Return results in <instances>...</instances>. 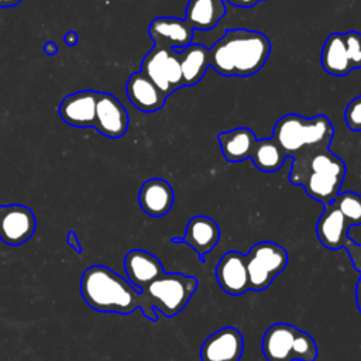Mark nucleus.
I'll list each match as a JSON object with an SVG mask.
<instances>
[{
  "mask_svg": "<svg viewBox=\"0 0 361 361\" xmlns=\"http://www.w3.org/2000/svg\"><path fill=\"white\" fill-rule=\"evenodd\" d=\"M269 54L271 42L265 34L233 28L209 48V66L221 76L248 78L261 71Z\"/></svg>",
  "mask_w": 361,
  "mask_h": 361,
  "instance_id": "nucleus-1",
  "label": "nucleus"
},
{
  "mask_svg": "<svg viewBox=\"0 0 361 361\" xmlns=\"http://www.w3.org/2000/svg\"><path fill=\"white\" fill-rule=\"evenodd\" d=\"M80 293L89 307L102 313L130 314L144 306L141 290L104 265H90L85 269Z\"/></svg>",
  "mask_w": 361,
  "mask_h": 361,
  "instance_id": "nucleus-2",
  "label": "nucleus"
},
{
  "mask_svg": "<svg viewBox=\"0 0 361 361\" xmlns=\"http://www.w3.org/2000/svg\"><path fill=\"white\" fill-rule=\"evenodd\" d=\"M197 285V278L192 275L164 272L141 290L144 299L142 314L152 322L158 319L157 310L165 317H175L189 303Z\"/></svg>",
  "mask_w": 361,
  "mask_h": 361,
  "instance_id": "nucleus-3",
  "label": "nucleus"
},
{
  "mask_svg": "<svg viewBox=\"0 0 361 361\" xmlns=\"http://www.w3.org/2000/svg\"><path fill=\"white\" fill-rule=\"evenodd\" d=\"M334 127L324 114L303 117L296 113L282 116L274 126L272 138L281 145L286 157H293L305 148L330 147Z\"/></svg>",
  "mask_w": 361,
  "mask_h": 361,
  "instance_id": "nucleus-4",
  "label": "nucleus"
},
{
  "mask_svg": "<svg viewBox=\"0 0 361 361\" xmlns=\"http://www.w3.org/2000/svg\"><path fill=\"white\" fill-rule=\"evenodd\" d=\"M250 289L264 290L288 265V251L272 241L254 244L245 255Z\"/></svg>",
  "mask_w": 361,
  "mask_h": 361,
  "instance_id": "nucleus-5",
  "label": "nucleus"
},
{
  "mask_svg": "<svg viewBox=\"0 0 361 361\" xmlns=\"http://www.w3.org/2000/svg\"><path fill=\"white\" fill-rule=\"evenodd\" d=\"M141 72L166 96L183 87L179 52L172 48L154 45L141 62Z\"/></svg>",
  "mask_w": 361,
  "mask_h": 361,
  "instance_id": "nucleus-6",
  "label": "nucleus"
},
{
  "mask_svg": "<svg viewBox=\"0 0 361 361\" xmlns=\"http://www.w3.org/2000/svg\"><path fill=\"white\" fill-rule=\"evenodd\" d=\"M34 212L24 204H0V240L7 245H21L35 233Z\"/></svg>",
  "mask_w": 361,
  "mask_h": 361,
  "instance_id": "nucleus-7",
  "label": "nucleus"
},
{
  "mask_svg": "<svg viewBox=\"0 0 361 361\" xmlns=\"http://www.w3.org/2000/svg\"><path fill=\"white\" fill-rule=\"evenodd\" d=\"M93 127L97 133L109 138H120L127 133L128 113L111 93L99 92Z\"/></svg>",
  "mask_w": 361,
  "mask_h": 361,
  "instance_id": "nucleus-8",
  "label": "nucleus"
},
{
  "mask_svg": "<svg viewBox=\"0 0 361 361\" xmlns=\"http://www.w3.org/2000/svg\"><path fill=\"white\" fill-rule=\"evenodd\" d=\"M244 340L238 329L226 326L210 334L200 348L202 361H240Z\"/></svg>",
  "mask_w": 361,
  "mask_h": 361,
  "instance_id": "nucleus-9",
  "label": "nucleus"
},
{
  "mask_svg": "<svg viewBox=\"0 0 361 361\" xmlns=\"http://www.w3.org/2000/svg\"><path fill=\"white\" fill-rule=\"evenodd\" d=\"M217 283L231 296H240L250 290L247 259L238 251H227L214 269Z\"/></svg>",
  "mask_w": 361,
  "mask_h": 361,
  "instance_id": "nucleus-10",
  "label": "nucleus"
},
{
  "mask_svg": "<svg viewBox=\"0 0 361 361\" xmlns=\"http://www.w3.org/2000/svg\"><path fill=\"white\" fill-rule=\"evenodd\" d=\"M220 240V228L217 223L207 216L192 217L185 228L183 237L171 238L172 244H188L197 252L200 261H204V255L209 254Z\"/></svg>",
  "mask_w": 361,
  "mask_h": 361,
  "instance_id": "nucleus-11",
  "label": "nucleus"
},
{
  "mask_svg": "<svg viewBox=\"0 0 361 361\" xmlns=\"http://www.w3.org/2000/svg\"><path fill=\"white\" fill-rule=\"evenodd\" d=\"M97 94L99 92L96 90H79L65 96L58 107L61 118L73 127H93Z\"/></svg>",
  "mask_w": 361,
  "mask_h": 361,
  "instance_id": "nucleus-12",
  "label": "nucleus"
},
{
  "mask_svg": "<svg viewBox=\"0 0 361 361\" xmlns=\"http://www.w3.org/2000/svg\"><path fill=\"white\" fill-rule=\"evenodd\" d=\"M148 35L155 45L166 48H185L192 44L193 28L185 18L157 17L148 25Z\"/></svg>",
  "mask_w": 361,
  "mask_h": 361,
  "instance_id": "nucleus-13",
  "label": "nucleus"
},
{
  "mask_svg": "<svg viewBox=\"0 0 361 361\" xmlns=\"http://www.w3.org/2000/svg\"><path fill=\"white\" fill-rule=\"evenodd\" d=\"M351 224L343 216V213L336 207V204H324V210L317 220L316 234L319 241L331 251H337L345 247L348 238V230Z\"/></svg>",
  "mask_w": 361,
  "mask_h": 361,
  "instance_id": "nucleus-14",
  "label": "nucleus"
},
{
  "mask_svg": "<svg viewBox=\"0 0 361 361\" xmlns=\"http://www.w3.org/2000/svg\"><path fill=\"white\" fill-rule=\"evenodd\" d=\"M131 104L144 113H154L165 106L166 94L141 71L131 73L126 85Z\"/></svg>",
  "mask_w": 361,
  "mask_h": 361,
  "instance_id": "nucleus-15",
  "label": "nucleus"
},
{
  "mask_svg": "<svg viewBox=\"0 0 361 361\" xmlns=\"http://www.w3.org/2000/svg\"><path fill=\"white\" fill-rule=\"evenodd\" d=\"M123 265L128 282L140 290L165 272L161 261L154 254L144 250L128 251Z\"/></svg>",
  "mask_w": 361,
  "mask_h": 361,
  "instance_id": "nucleus-16",
  "label": "nucleus"
},
{
  "mask_svg": "<svg viewBox=\"0 0 361 361\" xmlns=\"http://www.w3.org/2000/svg\"><path fill=\"white\" fill-rule=\"evenodd\" d=\"M173 189L165 179L151 178L145 180L138 192V203L144 213L151 217L165 216L173 204Z\"/></svg>",
  "mask_w": 361,
  "mask_h": 361,
  "instance_id": "nucleus-17",
  "label": "nucleus"
},
{
  "mask_svg": "<svg viewBox=\"0 0 361 361\" xmlns=\"http://www.w3.org/2000/svg\"><path fill=\"white\" fill-rule=\"evenodd\" d=\"M298 329L288 323H275L262 337L261 348L268 361H293L292 347Z\"/></svg>",
  "mask_w": 361,
  "mask_h": 361,
  "instance_id": "nucleus-18",
  "label": "nucleus"
},
{
  "mask_svg": "<svg viewBox=\"0 0 361 361\" xmlns=\"http://www.w3.org/2000/svg\"><path fill=\"white\" fill-rule=\"evenodd\" d=\"M257 140L258 138L248 127H235L217 134L221 154L228 162H241L248 159Z\"/></svg>",
  "mask_w": 361,
  "mask_h": 361,
  "instance_id": "nucleus-19",
  "label": "nucleus"
},
{
  "mask_svg": "<svg viewBox=\"0 0 361 361\" xmlns=\"http://www.w3.org/2000/svg\"><path fill=\"white\" fill-rule=\"evenodd\" d=\"M226 11L223 0H189L185 8V20L193 31H209L217 25Z\"/></svg>",
  "mask_w": 361,
  "mask_h": 361,
  "instance_id": "nucleus-20",
  "label": "nucleus"
},
{
  "mask_svg": "<svg viewBox=\"0 0 361 361\" xmlns=\"http://www.w3.org/2000/svg\"><path fill=\"white\" fill-rule=\"evenodd\" d=\"M320 63L333 76H345L353 71L345 49L344 34L333 32L326 38L320 54Z\"/></svg>",
  "mask_w": 361,
  "mask_h": 361,
  "instance_id": "nucleus-21",
  "label": "nucleus"
},
{
  "mask_svg": "<svg viewBox=\"0 0 361 361\" xmlns=\"http://www.w3.org/2000/svg\"><path fill=\"white\" fill-rule=\"evenodd\" d=\"M183 86H195L209 68V48L202 44H190L179 52Z\"/></svg>",
  "mask_w": 361,
  "mask_h": 361,
  "instance_id": "nucleus-22",
  "label": "nucleus"
},
{
  "mask_svg": "<svg viewBox=\"0 0 361 361\" xmlns=\"http://www.w3.org/2000/svg\"><path fill=\"white\" fill-rule=\"evenodd\" d=\"M250 158L257 169L262 172H276L283 166L286 154L281 145L272 137H269L257 140Z\"/></svg>",
  "mask_w": 361,
  "mask_h": 361,
  "instance_id": "nucleus-23",
  "label": "nucleus"
},
{
  "mask_svg": "<svg viewBox=\"0 0 361 361\" xmlns=\"http://www.w3.org/2000/svg\"><path fill=\"white\" fill-rule=\"evenodd\" d=\"M333 203L351 226L361 224V195L350 190L343 192L336 196Z\"/></svg>",
  "mask_w": 361,
  "mask_h": 361,
  "instance_id": "nucleus-24",
  "label": "nucleus"
},
{
  "mask_svg": "<svg viewBox=\"0 0 361 361\" xmlns=\"http://www.w3.org/2000/svg\"><path fill=\"white\" fill-rule=\"evenodd\" d=\"M317 358V345L314 338L302 330L296 331L293 347H292V360L299 361H314Z\"/></svg>",
  "mask_w": 361,
  "mask_h": 361,
  "instance_id": "nucleus-25",
  "label": "nucleus"
},
{
  "mask_svg": "<svg viewBox=\"0 0 361 361\" xmlns=\"http://www.w3.org/2000/svg\"><path fill=\"white\" fill-rule=\"evenodd\" d=\"M345 49L353 69L361 68V34L357 31H348L344 34Z\"/></svg>",
  "mask_w": 361,
  "mask_h": 361,
  "instance_id": "nucleus-26",
  "label": "nucleus"
},
{
  "mask_svg": "<svg viewBox=\"0 0 361 361\" xmlns=\"http://www.w3.org/2000/svg\"><path fill=\"white\" fill-rule=\"evenodd\" d=\"M345 124L351 131H361V94L354 97L344 111Z\"/></svg>",
  "mask_w": 361,
  "mask_h": 361,
  "instance_id": "nucleus-27",
  "label": "nucleus"
},
{
  "mask_svg": "<svg viewBox=\"0 0 361 361\" xmlns=\"http://www.w3.org/2000/svg\"><path fill=\"white\" fill-rule=\"evenodd\" d=\"M344 248L350 255V259H351V264H353L354 269L361 274V244L354 243L353 240H348Z\"/></svg>",
  "mask_w": 361,
  "mask_h": 361,
  "instance_id": "nucleus-28",
  "label": "nucleus"
},
{
  "mask_svg": "<svg viewBox=\"0 0 361 361\" xmlns=\"http://www.w3.org/2000/svg\"><path fill=\"white\" fill-rule=\"evenodd\" d=\"M66 243H68L78 254H82V245H80L79 238H78V235H76V233H75L73 230L68 231V234H66Z\"/></svg>",
  "mask_w": 361,
  "mask_h": 361,
  "instance_id": "nucleus-29",
  "label": "nucleus"
},
{
  "mask_svg": "<svg viewBox=\"0 0 361 361\" xmlns=\"http://www.w3.org/2000/svg\"><path fill=\"white\" fill-rule=\"evenodd\" d=\"M228 4L240 8H250L254 7L259 0H226Z\"/></svg>",
  "mask_w": 361,
  "mask_h": 361,
  "instance_id": "nucleus-30",
  "label": "nucleus"
},
{
  "mask_svg": "<svg viewBox=\"0 0 361 361\" xmlns=\"http://www.w3.org/2000/svg\"><path fill=\"white\" fill-rule=\"evenodd\" d=\"M79 41V37L75 31H68L65 35H63V42L68 45V47H73L76 45Z\"/></svg>",
  "mask_w": 361,
  "mask_h": 361,
  "instance_id": "nucleus-31",
  "label": "nucleus"
},
{
  "mask_svg": "<svg viewBox=\"0 0 361 361\" xmlns=\"http://www.w3.org/2000/svg\"><path fill=\"white\" fill-rule=\"evenodd\" d=\"M44 52L47 55H55L58 52V45L52 41H48V42L44 44Z\"/></svg>",
  "mask_w": 361,
  "mask_h": 361,
  "instance_id": "nucleus-32",
  "label": "nucleus"
},
{
  "mask_svg": "<svg viewBox=\"0 0 361 361\" xmlns=\"http://www.w3.org/2000/svg\"><path fill=\"white\" fill-rule=\"evenodd\" d=\"M355 300H357V306H358V310L361 313V276L355 285Z\"/></svg>",
  "mask_w": 361,
  "mask_h": 361,
  "instance_id": "nucleus-33",
  "label": "nucleus"
},
{
  "mask_svg": "<svg viewBox=\"0 0 361 361\" xmlns=\"http://www.w3.org/2000/svg\"><path fill=\"white\" fill-rule=\"evenodd\" d=\"M21 0H0V8H7V7H14L20 3Z\"/></svg>",
  "mask_w": 361,
  "mask_h": 361,
  "instance_id": "nucleus-34",
  "label": "nucleus"
},
{
  "mask_svg": "<svg viewBox=\"0 0 361 361\" xmlns=\"http://www.w3.org/2000/svg\"><path fill=\"white\" fill-rule=\"evenodd\" d=\"M259 1H261V0H259Z\"/></svg>",
  "mask_w": 361,
  "mask_h": 361,
  "instance_id": "nucleus-35",
  "label": "nucleus"
}]
</instances>
